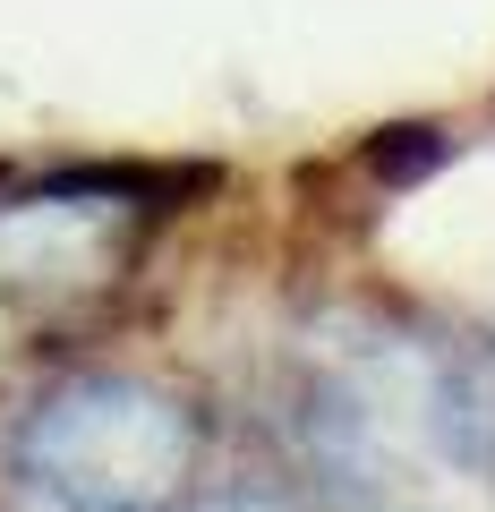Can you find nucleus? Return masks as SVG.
Masks as SVG:
<instances>
[{"label": "nucleus", "mask_w": 495, "mask_h": 512, "mask_svg": "<svg viewBox=\"0 0 495 512\" xmlns=\"http://www.w3.org/2000/svg\"><path fill=\"white\" fill-rule=\"evenodd\" d=\"M282 453L308 512H495V342L333 308L291 350Z\"/></svg>", "instance_id": "1"}, {"label": "nucleus", "mask_w": 495, "mask_h": 512, "mask_svg": "<svg viewBox=\"0 0 495 512\" xmlns=\"http://www.w3.org/2000/svg\"><path fill=\"white\" fill-rule=\"evenodd\" d=\"M214 171L163 163H0V376L60 367L129 308L163 222Z\"/></svg>", "instance_id": "2"}, {"label": "nucleus", "mask_w": 495, "mask_h": 512, "mask_svg": "<svg viewBox=\"0 0 495 512\" xmlns=\"http://www.w3.org/2000/svg\"><path fill=\"white\" fill-rule=\"evenodd\" d=\"M214 419L188 384L60 359L0 427V512H171L205 487Z\"/></svg>", "instance_id": "3"}, {"label": "nucleus", "mask_w": 495, "mask_h": 512, "mask_svg": "<svg viewBox=\"0 0 495 512\" xmlns=\"http://www.w3.org/2000/svg\"><path fill=\"white\" fill-rule=\"evenodd\" d=\"M171 512H308L291 487H274V478H205L188 504H171Z\"/></svg>", "instance_id": "4"}]
</instances>
